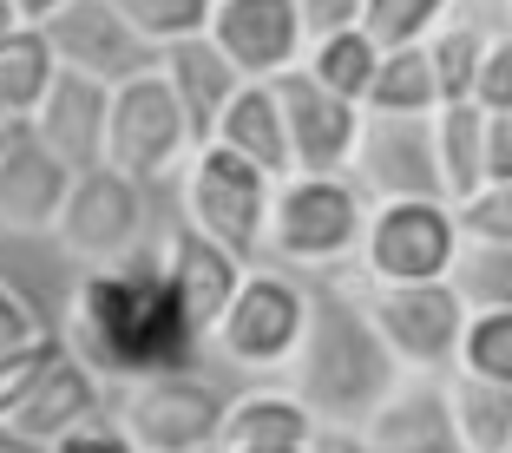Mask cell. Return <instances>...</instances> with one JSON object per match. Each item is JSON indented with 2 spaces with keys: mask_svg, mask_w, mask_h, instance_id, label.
I'll use <instances>...</instances> for the list:
<instances>
[{
  "mask_svg": "<svg viewBox=\"0 0 512 453\" xmlns=\"http://www.w3.org/2000/svg\"><path fill=\"white\" fill-rule=\"evenodd\" d=\"M362 7L368 0H296L309 40H322V33H335V27H362Z\"/></svg>",
  "mask_w": 512,
  "mask_h": 453,
  "instance_id": "obj_39",
  "label": "cell"
},
{
  "mask_svg": "<svg viewBox=\"0 0 512 453\" xmlns=\"http://www.w3.org/2000/svg\"><path fill=\"white\" fill-rule=\"evenodd\" d=\"M316 421L296 394H243L237 408H224V427H217V447H309Z\"/></svg>",
  "mask_w": 512,
  "mask_h": 453,
  "instance_id": "obj_22",
  "label": "cell"
},
{
  "mask_svg": "<svg viewBox=\"0 0 512 453\" xmlns=\"http://www.w3.org/2000/svg\"><path fill=\"white\" fill-rule=\"evenodd\" d=\"M66 184H73V171L27 125H7V145H0V230H14V237H53Z\"/></svg>",
  "mask_w": 512,
  "mask_h": 453,
  "instance_id": "obj_16",
  "label": "cell"
},
{
  "mask_svg": "<svg viewBox=\"0 0 512 453\" xmlns=\"http://www.w3.org/2000/svg\"><path fill=\"white\" fill-rule=\"evenodd\" d=\"M224 453H309V447H224Z\"/></svg>",
  "mask_w": 512,
  "mask_h": 453,
  "instance_id": "obj_44",
  "label": "cell"
},
{
  "mask_svg": "<svg viewBox=\"0 0 512 453\" xmlns=\"http://www.w3.org/2000/svg\"><path fill=\"white\" fill-rule=\"evenodd\" d=\"M362 440H368V453H467L440 381L388 388V401L362 421Z\"/></svg>",
  "mask_w": 512,
  "mask_h": 453,
  "instance_id": "obj_19",
  "label": "cell"
},
{
  "mask_svg": "<svg viewBox=\"0 0 512 453\" xmlns=\"http://www.w3.org/2000/svg\"><path fill=\"white\" fill-rule=\"evenodd\" d=\"M204 453H224V447H217V440H211V447H204Z\"/></svg>",
  "mask_w": 512,
  "mask_h": 453,
  "instance_id": "obj_45",
  "label": "cell"
},
{
  "mask_svg": "<svg viewBox=\"0 0 512 453\" xmlns=\"http://www.w3.org/2000/svg\"><path fill=\"white\" fill-rule=\"evenodd\" d=\"M60 355V335L53 329H40L33 342H14V348H0V421L27 401V388L40 381V368Z\"/></svg>",
  "mask_w": 512,
  "mask_h": 453,
  "instance_id": "obj_33",
  "label": "cell"
},
{
  "mask_svg": "<svg viewBox=\"0 0 512 453\" xmlns=\"http://www.w3.org/2000/svg\"><path fill=\"white\" fill-rule=\"evenodd\" d=\"M46 453H138V447H132V434H125L119 421L86 414V421H73L60 440H46Z\"/></svg>",
  "mask_w": 512,
  "mask_h": 453,
  "instance_id": "obj_36",
  "label": "cell"
},
{
  "mask_svg": "<svg viewBox=\"0 0 512 453\" xmlns=\"http://www.w3.org/2000/svg\"><path fill=\"white\" fill-rule=\"evenodd\" d=\"M204 33L243 79H276L289 66H302V53H309L296 0H211Z\"/></svg>",
  "mask_w": 512,
  "mask_h": 453,
  "instance_id": "obj_14",
  "label": "cell"
},
{
  "mask_svg": "<svg viewBox=\"0 0 512 453\" xmlns=\"http://www.w3.org/2000/svg\"><path fill=\"white\" fill-rule=\"evenodd\" d=\"M191 151H197L191 125H184V112H178V99H171L158 66L125 79V86H112V106H106V165L112 171H125L138 184H158Z\"/></svg>",
  "mask_w": 512,
  "mask_h": 453,
  "instance_id": "obj_6",
  "label": "cell"
},
{
  "mask_svg": "<svg viewBox=\"0 0 512 453\" xmlns=\"http://www.w3.org/2000/svg\"><path fill=\"white\" fill-rule=\"evenodd\" d=\"M0 145H7V125H0Z\"/></svg>",
  "mask_w": 512,
  "mask_h": 453,
  "instance_id": "obj_46",
  "label": "cell"
},
{
  "mask_svg": "<svg viewBox=\"0 0 512 453\" xmlns=\"http://www.w3.org/2000/svg\"><path fill=\"white\" fill-rule=\"evenodd\" d=\"M211 145L250 158V165L263 171V178H276V184L289 178V132H283V106H276L270 79H243V86L230 92V106L217 112Z\"/></svg>",
  "mask_w": 512,
  "mask_h": 453,
  "instance_id": "obj_21",
  "label": "cell"
},
{
  "mask_svg": "<svg viewBox=\"0 0 512 453\" xmlns=\"http://www.w3.org/2000/svg\"><path fill=\"white\" fill-rule=\"evenodd\" d=\"M368 322L381 329L394 362L440 375L460 355V329H467V309L447 283H381V296L368 302Z\"/></svg>",
  "mask_w": 512,
  "mask_h": 453,
  "instance_id": "obj_11",
  "label": "cell"
},
{
  "mask_svg": "<svg viewBox=\"0 0 512 453\" xmlns=\"http://www.w3.org/2000/svg\"><path fill=\"white\" fill-rule=\"evenodd\" d=\"M145 224H151V184L125 178V171H112V165H86L66 184L53 237H60V250L79 257V263H119L145 243Z\"/></svg>",
  "mask_w": 512,
  "mask_h": 453,
  "instance_id": "obj_5",
  "label": "cell"
},
{
  "mask_svg": "<svg viewBox=\"0 0 512 453\" xmlns=\"http://www.w3.org/2000/svg\"><path fill=\"white\" fill-rule=\"evenodd\" d=\"M158 73H165V86H171V99H178L184 125H191V145H211L217 112L230 106V92L243 86V73L217 53L211 33H184V40L158 46Z\"/></svg>",
  "mask_w": 512,
  "mask_h": 453,
  "instance_id": "obj_18",
  "label": "cell"
},
{
  "mask_svg": "<svg viewBox=\"0 0 512 453\" xmlns=\"http://www.w3.org/2000/svg\"><path fill=\"white\" fill-rule=\"evenodd\" d=\"M440 283L460 296V309H467V316H480V309H512V243L460 237Z\"/></svg>",
  "mask_w": 512,
  "mask_h": 453,
  "instance_id": "obj_25",
  "label": "cell"
},
{
  "mask_svg": "<svg viewBox=\"0 0 512 453\" xmlns=\"http://www.w3.org/2000/svg\"><path fill=\"white\" fill-rule=\"evenodd\" d=\"M46 79H53V46L40 27H7L0 33V125H27L40 106Z\"/></svg>",
  "mask_w": 512,
  "mask_h": 453,
  "instance_id": "obj_24",
  "label": "cell"
},
{
  "mask_svg": "<svg viewBox=\"0 0 512 453\" xmlns=\"http://www.w3.org/2000/svg\"><path fill=\"white\" fill-rule=\"evenodd\" d=\"M0 453H46V447H40V440H27L20 427H7V421H0Z\"/></svg>",
  "mask_w": 512,
  "mask_h": 453,
  "instance_id": "obj_41",
  "label": "cell"
},
{
  "mask_svg": "<svg viewBox=\"0 0 512 453\" xmlns=\"http://www.w3.org/2000/svg\"><path fill=\"white\" fill-rule=\"evenodd\" d=\"M453 243H460V224L447 197H394L362 224V257L375 283H440Z\"/></svg>",
  "mask_w": 512,
  "mask_h": 453,
  "instance_id": "obj_7",
  "label": "cell"
},
{
  "mask_svg": "<svg viewBox=\"0 0 512 453\" xmlns=\"http://www.w3.org/2000/svg\"><path fill=\"white\" fill-rule=\"evenodd\" d=\"M309 453H368V440L355 427H316L309 434Z\"/></svg>",
  "mask_w": 512,
  "mask_h": 453,
  "instance_id": "obj_40",
  "label": "cell"
},
{
  "mask_svg": "<svg viewBox=\"0 0 512 453\" xmlns=\"http://www.w3.org/2000/svg\"><path fill=\"white\" fill-rule=\"evenodd\" d=\"M368 224V191L342 171L329 178H309V171H289L270 191V224H263V250H276L283 263H309L322 270L329 257L355 250Z\"/></svg>",
  "mask_w": 512,
  "mask_h": 453,
  "instance_id": "obj_3",
  "label": "cell"
},
{
  "mask_svg": "<svg viewBox=\"0 0 512 453\" xmlns=\"http://www.w3.org/2000/svg\"><path fill=\"white\" fill-rule=\"evenodd\" d=\"M119 427L132 434L138 453H204L224 427V394L197 375H151L132 381Z\"/></svg>",
  "mask_w": 512,
  "mask_h": 453,
  "instance_id": "obj_12",
  "label": "cell"
},
{
  "mask_svg": "<svg viewBox=\"0 0 512 453\" xmlns=\"http://www.w3.org/2000/svg\"><path fill=\"white\" fill-rule=\"evenodd\" d=\"M112 7H119L151 46H171V40H184V33H204V20H211V0H112Z\"/></svg>",
  "mask_w": 512,
  "mask_h": 453,
  "instance_id": "obj_32",
  "label": "cell"
},
{
  "mask_svg": "<svg viewBox=\"0 0 512 453\" xmlns=\"http://www.w3.org/2000/svg\"><path fill=\"white\" fill-rule=\"evenodd\" d=\"M460 237H486V243H512V184H480L473 197L453 204Z\"/></svg>",
  "mask_w": 512,
  "mask_h": 453,
  "instance_id": "obj_34",
  "label": "cell"
},
{
  "mask_svg": "<svg viewBox=\"0 0 512 453\" xmlns=\"http://www.w3.org/2000/svg\"><path fill=\"white\" fill-rule=\"evenodd\" d=\"M106 106H112V86L53 66V79H46L40 106H33V119H27V132L40 138L66 171L106 165Z\"/></svg>",
  "mask_w": 512,
  "mask_h": 453,
  "instance_id": "obj_15",
  "label": "cell"
},
{
  "mask_svg": "<svg viewBox=\"0 0 512 453\" xmlns=\"http://www.w3.org/2000/svg\"><path fill=\"white\" fill-rule=\"evenodd\" d=\"M270 92H276V106H283L289 171H309V178L348 171V158H355V132H362V106H355V99H335V92L316 86L302 66L276 73Z\"/></svg>",
  "mask_w": 512,
  "mask_h": 453,
  "instance_id": "obj_13",
  "label": "cell"
},
{
  "mask_svg": "<svg viewBox=\"0 0 512 453\" xmlns=\"http://www.w3.org/2000/svg\"><path fill=\"white\" fill-rule=\"evenodd\" d=\"M355 184L375 191L381 204L394 197H447L434 158V112H362L355 132Z\"/></svg>",
  "mask_w": 512,
  "mask_h": 453,
  "instance_id": "obj_9",
  "label": "cell"
},
{
  "mask_svg": "<svg viewBox=\"0 0 512 453\" xmlns=\"http://www.w3.org/2000/svg\"><path fill=\"white\" fill-rule=\"evenodd\" d=\"M60 342L99 381H151V375H191L204 335L184 322L158 250L138 243L119 263H92V276L73 289V322Z\"/></svg>",
  "mask_w": 512,
  "mask_h": 453,
  "instance_id": "obj_1",
  "label": "cell"
},
{
  "mask_svg": "<svg viewBox=\"0 0 512 453\" xmlns=\"http://www.w3.org/2000/svg\"><path fill=\"white\" fill-rule=\"evenodd\" d=\"M86 414H99V375H92L73 348L60 342V355L40 368V381H33L27 401L7 414V427H20L27 440H40V447H46V440H60L73 421H86Z\"/></svg>",
  "mask_w": 512,
  "mask_h": 453,
  "instance_id": "obj_20",
  "label": "cell"
},
{
  "mask_svg": "<svg viewBox=\"0 0 512 453\" xmlns=\"http://www.w3.org/2000/svg\"><path fill=\"white\" fill-rule=\"evenodd\" d=\"M40 33H46V46H53V66L86 73V79H99V86H125V79L158 66V46H151L112 0H66L60 14L40 20Z\"/></svg>",
  "mask_w": 512,
  "mask_h": 453,
  "instance_id": "obj_8",
  "label": "cell"
},
{
  "mask_svg": "<svg viewBox=\"0 0 512 453\" xmlns=\"http://www.w3.org/2000/svg\"><path fill=\"white\" fill-rule=\"evenodd\" d=\"M14 7H20V20H27V27H40L46 14H60L66 0H14Z\"/></svg>",
  "mask_w": 512,
  "mask_h": 453,
  "instance_id": "obj_42",
  "label": "cell"
},
{
  "mask_svg": "<svg viewBox=\"0 0 512 453\" xmlns=\"http://www.w3.org/2000/svg\"><path fill=\"white\" fill-rule=\"evenodd\" d=\"M302 309H309L302 283H289V276H276V270H243V283H237V296L224 302L211 342L243 368H276V362H289L296 342H302Z\"/></svg>",
  "mask_w": 512,
  "mask_h": 453,
  "instance_id": "obj_10",
  "label": "cell"
},
{
  "mask_svg": "<svg viewBox=\"0 0 512 453\" xmlns=\"http://www.w3.org/2000/svg\"><path fill=\"white\" fill-rule=\"evenodd\" d=\"M158 263H165V283H171V296H178L184 322L211 342L217 316H224V302L237 296V283H243V263L230 257L224 243H211L197 224H178V230H171V243L158 250Z\"/></svg>",
  "mask_w": 512,
  "mask_h": 453,
  "instance_id": "obj_17",
  "label": "cell"
},
{
  "mask_svg": "<svg viewBox=\"0 0 512 453\" xmlns=\"http://www.w3.org/2000/svg\"><path fill=\"white\" fill-rule=\"evenodd\" d=\"M480 145H486V112L473 99L460 106H434V158H440V184H447V204L480 191Z\"/></svg>",
  "mask_w": 512,
  "mask_h": 453,
  "instance_id": "obj_26",
  "label": "cell"
},
{
  "mask_svg": "<svg viewBox=\"0 0 512 453\" xmlns=\"http://www.w3.org/2000/svg\"><path fill=\"white\" fill-rule=\"evenodd\" d=\"M46 322H40V309H33L27 296H20L7 276H0V348H14V342H33Z\"/></svg>",
  "mask_w": 512,
  "mask_h": 453,
  "instance_id": "obj_38",
  "label": "cell"
},
{
  "mask_svg": "<svg viewBox=\"0 0 512 453\" xmlns=\"http://www.w3.org/2000/svg\"><path fill=\"white\" fill-rule=\"evenodd\" d=\"M453 0H368L362 7V33L375 46H414L447 20Z\"/></svg>",
  "mask_w": 512,
  "mask_h": 453,
  "instance_id": "obj_31",
  "label": "cell"
},
{
  "mask_svg": "<svg viewBox=\"0 0 512 453\" xmlns=\"http://www.w3.org/2000/svg\"><path fill=\"white\" fill-rule=\"evenodd\" d=\"M473 106L480 112H512V33L480 46V73H473Z\"/></svg>",
  "mask_w": 512,
  "mask_h": 453,
  "instance_id": "obj_35",
  "label": "cell"
},
{
  "mask_svg": "<svg viewBox=\"0 0 512 453\" xmlns=\"http://www.w3.org/2000/svg\"><path fill=\"white\" fill-rule=\"evenodd\" d=\"M270 191H276V178H263L250 158H237L224 145H197L184 158V211H191L184 224H197L211 243H224L243 270L263 257Z\"/></svg>",
  "mask_w": 512,
  "mask_h": 453,
  "instance_id": "obj_4",
  "label": "cell"
},
{
  "mask_svg": "<svg viewBox=\"0 0 512 453\" xmlns=\"http://www.w3.org/2000/svg\"><path fill=\"white\" fill-rule=\"evenodd\" d=\"M375 60H381V46L368 40L362 27H335V33H322V40H309L302 73L316 79V86H329L335 99H355V106H362L368 79H375Z\"/></svg>",
  "mask_w": 512,
  "mask_h": 453,
  "instance_id": "obj_27",
  "label": "cell"
},
{
  "mask_svg": "<svg viewBox=\"0 0 512 453\" xmlns=\"http://www.w3.org/2000/svg\"><path fill=\"white\" fill-rule=\"evenodd\" d=\"M434 73H427V46H381L375 79L362 92V112H434Z\"/></svg>",
  "mask_w": 512,
  "mask_h": 453,
  "instance_id": "obj_28",
  "label": "cell"
},
{
  "mask_svg": "<svg viewBox=\"0 0 512 453\" xmlns=\"http://www.w3.org/2000/svg\"><path fill=\"white\" fill-rule=\"evenodd\" d=\"M447 408H453V427H460L467 453H512V388L453 368L447 375Z\"/></svg>",
  "mask_w": 512,
  "mask_h": 453,
  "instance_id": "obj_23",
  "label": "cell"
},
{
  "mask_svg": "<svg viewBox=\"0 0 512 453\" xmlns=\"http://www.w3.org/2000/svg\"><path fill=\"white\" fill-rule=\"evenodd\" d=\"M302 342H296V401L316 427H362L394 388V355L368 322V302L335 289L329 276L302 283Z\"/></svg>",
  "mask_w": 512,
  "mask_h": 453,
  "instance_id": "obj_2",
  "label": "cell"
},
{
  "mask_svg": "<svg viewBox=\"0 0 512 453\" xmlns=\"http://www.w3.org/2000/svg\"><path fill=\"white\" fill-rule=\"evenodd\" d=\"M427 73H434V99L440 106H460V99H473V73H480V33L467 27V20H453V27H434L427 33Z\"/></svg>",
  "mask_w": 512,
  "mask_h": 453,
  "instance_id": "obj_29",
  "label": "cell"
},
{
  "mask_svg": "<svg viewBox=\"0 0 512 453\" xmlns=\"http://www.w3.org/2000/svg\"><path fill=\"white\" fill-rule=\"evenodd\" d=\"M453 362L467 368V375H486V381H499V388H512V309H480V316H467Z\"/></svg>",
  "mask_w": 512,
  "mask_h": 453,
  "instance_id": "obj_30",
  "label": "cell"
},
{
  "mask_svg": "<svg viewBox=\"0 0 512 453\" xmlns=\"http://www.w3.org/2000/svg\"><path fill=\"white\" fill-rule=\"evenodd\" d=\"M480 178H486V184H512V112H486Z\"/></svg>",
  "mask_w": 512,
  "mask_h": 453,
  "instance_id": "obj_37",
  "label": "cell"
},
{
  "mask_svg": "<svg viewBox=\"0 0 512 453\" xmlns=\"http://www.w3.org/2000/svg\"><path fill=\"white\" fill-rule=\"evenodd\" d=\"M7 27H20V7H14V0H0V33H7Z\"/></svg>",
  "mask_w": 512,
  "mask_h": 453,
  "instance_id": "obj_43",
  "label": "cell"
}]
</instances>
